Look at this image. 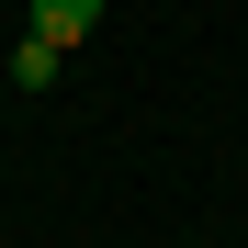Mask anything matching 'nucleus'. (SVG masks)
<instances>
[{
  "label": "nucleus",
  "instance_id": "f257e3e1",
  "mask_svg": "<svg viewBox=\"0 0 248 248\" xmlns=\"http://www.w3.org/2000/svg\"><path fill=\"white\" fill-rule=\"evenodd\" d=\"M34 34H46V46H91L102 34V0H34Z\"/></svg>",
  "mask_w": 248,
  "mask_h": 248
},
{
  "label": "nucleus",
  "instance_id": "f03ea898",
  "mask_svg": "<svg viewBox=\"0 0 248 248\" xmlns=\"http://www.w3.org/2000/svg\"><path fill=\"white\" fill-rule=\"evenodd\" d=\"M57 57H68V46H46V34L23 23V46H12V91H46V79H57Z\"/></svg>",
  "mask_w": 248,
  "mask_h": 248
}]
</instances>
